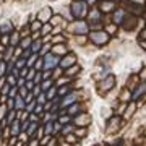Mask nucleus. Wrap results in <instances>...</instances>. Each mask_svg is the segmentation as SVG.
<instances>
[{
	"instance_id": "32",
	"label": "nucleus",
	"mask_w": 146,
	"mask_h": 146,
	"mask_svg": "<svg viewBox=\"0 0 146 146\" xmlns=\"http://www.w3.org/2000/svg\"><path fill=\"white\" fill-rule=\"evenodd\" d=\"M7 80H8V84H10V86H13V84H15V81H16V76H15V75H11V73H8Z\"/></svg>"
},
{
	"instance_id": "16",
	"label": "nucleus",
	"mask_w": 146,
	"mask_h": 146,
	"mask_svg": "<svg viewBox=\"0 0 146 146\" xmlns=\"http://www.w3.org/2000/svg\"><path fill=\"white\" fill-rule=\"evenodd\" d=\"M33 44V37H25L21 39V49H29Z\"/></svg>"
},
{
	"instance_id": "28",
	"label": "nucleus",
	"mask_w": 146,
	"mask_h": 146,
	"mask_svg": "<svg viewBox=\"0 0 146 146\" xmlns=\"http://www.w3.org/2000/svg\"><path fill=\"white\" fill-rule=\"evenodd\" d=\"M34 107H36V102H34V101H31V102H28V104H26L25 110H26V112H33V110H34Z\"/></svg>"
},
{
	"instance_id": "18",
	"label": "nucleus",
	"mask_w": 146,
	"mask_h": 146,
	"mask_svg": "<svg viewBox=\"0 0 146 146\" xmlns=\"http://www.w3.org/2000/svg\"><path fill=\"white\" fill-rule=\"evenodd\" d=\"M42 68H44V58L39 55V58L36 60V63H34V70H37V72H41Z\"/></svg>"
},
{
	"instance_id": "22",
	"label": "nucleus",
	"mask_w": 146,
	"mask_h": 146,
	"mask_svg": "<svg viewBox=\"0 0 146 146\" xmlns=\"http://www.w3.org/2000/svg\"><path fill=\"white\" fill-rule=\"evenodd\" d=\"M67 112H68V114H72V115L76 114V112H80V106H78V104H72L70 107H68Z\"/></svg>"
},
{
	"instance_id": "26",
	"label": "nucleus",
	"mask_w": 146,
	"mask_h": 146,
	"mask_svg": "<svg viewBox=\"0 0 146 146\" xmlns=\"http://www.w3.org/2000/svg\"><path fill=\"white\" fill-rule=\"evenodd\" d=\"M25 65H26V58H23V57L18 58V60L15 62V67L16 68H21V67H25Z\"/></svg>"
},
{
	"instance_id": "1",
	"label": "nucleus",
	"mask_w": 146,
	"mask_h": 146,
	"mask_svg": "<svg viewBox=\"0 0 146 146\" xmlns=\"http://www.w3.org/2000/svg\"><path fill=\"white\" fill-rule=\"evenodd\" d=\"M70 13H72L73 18H76V20H81L86 16L88 13V3L83 2V0H78V2H73L72 5H70Z\"/></svg>"
},
{
	"instance_id": "36",
	"label": "nucleus",
	"mask_w": 146,
	"mask_h": 146,
	"mask_svg": "<svg viewBox=\"0 0 146 146\" xmlns=\"http://www.w3.org/2000/svg\"><path fill=\"white\" fill-rule=\"evenodd\" d=\"M2 44L3 46H10V37H8V34H3L2 36Z\"/></svg>"
},
{
	"instance_id": "40",
	"label": "nucleus",
	"mask_w": 146,
	"mask_h": 146,
	"mask_svg": "<svg viewBox=\"0 0 146 146\" xmlns=\"http://www.w3.org/2000/svg\"><path fill=\"white\" fill-rule=\"evenodd\" d=\"M5 68H7V65H5V62H2L0 63V76H2V75H5Z\"/></svg>"
},
{
	"instance_id": "13",
	"label": "nucleus",
	"mask_w": 146,
	"mask_h": 146,
	"mask_svg": "<svg viewBox=\"0 0 146 146\" xmlns=\"http://www.w3.org/2000/svg\"><path fill=\"white\" fill-rule=\"evenodd\" d=\"M75 122H76V125H88L89 117H88V115H80V117L75 119Z\"/></svg>"
},
{
	"instance_id": "20",
	"label": "nucleus",
	"mask_w": 146,
	"mask_h": 146,
	"mask_svg": "<svg viewBox=\"0 0 146 146\" xmlns=\"http://www.w3.org/2000/svg\"><path fill=\"white\" fill-rule=\"evenodd\" d=\"M52 50H54V54H65V52H67V47H65V46H58V44H57V46L52 47Z\"/></svg>"
},
{
	"instance_id": "29",
	"label": "nucleus",
	"mask_w": 146,
	"mask_h": 146,
	"mask_svg": "<svg viewBox=\"0 0 146 146\" xmlns=\"http://www.w3.org/2000/svg\"><path fill=\"white\" fill-rule=\"evenodd\" d=\"M11 123H13V135H16V133L20 131V122H18V120H13Z\"/></svg>"
},
{
	"instance_id": "33",
	"label": "nucleus",
	"mask_w": 146,
	"mask_h": 146,
	"mask_svg": "<svg viewBox=\"0 0 146 146\" xmlns=\"http://www.w3.org/2000/svg\"><path fill=\"white\" fill-rule=\"evenodd\" d=\"M46 99H47V96L44 93H41L37 96V102H39V104H46Z\"/></svg>"
},
{
	"instance_id": "31",
	"label": "nucleus",
	"mask_w": 146,
	"mask_h": 146,
	"mask_svg": "<svg viewBox=\"0 0 146 146\" xmlns=\"http://www.w3.org/2000/svg\"><path fill=\"white\" fill-rule=\"evenodd\" d=\"M10 89H11V86H10L8 83L3 84V88H2V96H7V94L10 93Z\"/></svg>"
},
{
	"instance_id": "9",
	"label": "nucleus",
	"mask_w": 146,
	"mask_h": 146,
	"mask_svg": "<svg viewBox=\"0 0 146 146\" xmlns=\"http://www.w3.org/2000/svg\"><path fill=\"white\" fill-rule=\"evenodd\" d=\"M25 107H26L25 98H23V96H16L15 98V110H23Z\"/></svg>"
},
{
	"instance_id": "41",
	"label": "nucleus",
	"mask_w": 146,
	"mask_h": 146,
	"mask_svg": "<svg viewBox=\"0 0 146 146\" xmlns=\"http://www.w3.org/2000/svg\"><path fill=\"white\" fill-rule=\"evenodd\" d=\"M68 89H70L68 86H63V88L58 89V94H60V96H63V94H67V93H68Z\"/></svg>"
},
{
	"instance_id": "21",
	"label": "nucleus",
	"mask_w": 146,
	"mask_h": 146,
	"mask_svg": "<svg viewBox=\"0 0 146 146\" xmlns=\"http://www.w3.org/2000/svg\"><path fill=\"white\" fill-rule=\"evenodd\" d=\"M47 33H52V25L49 23V25H42L41 28V34H47Z\"/></svg>"
},
{
	"instance_id": "39",
	"label": "nucleus",
	"mask_w": 146,
	"mask_h": 146,
	"mask_svg": "<svg viewBox=\"0 0 146 146\" xmlns=\"http://www.w3.org/2000/svg\"><path fill=\"white\" fill-rule=\"evenodd\" d=\"M50 76H52V70H46V72L42 73V78L44 80H49Z\"/></svg>"
},
{
	"instance_id": "24",
	"label": "nucleus",
	"mask_w": 146,
	"mask_h": 146,
	"mask_svg": "<svg viewBox=\"0 0 146 146\" xmlns=\"http://www.w3.org/2000/svg\"><path fill=\"white\" fill-rule=\"evenodd\" d=\"M52 49V46L50 44H47V46H42L41 50H39V55H46V54H49V50Z\"/></svg>"
},
{
	"instance_id": "42",
	"label": "nucleus",
	"mask_w": 146,
	"mask_h": 146,
	"mask_svg": "<svg viewBox=\"0 0 146 146\" xmlns=\"http://www.w3.org/2000/svg\"><path fill=\"white\" fill-rule=\"evenodd\" d=\"M16 91H18L16 88H11V89H10V93H8V94H10L8 98H13V99H15V98H16Z\"/></svg>"
},
{
	"instance_id": "37",
	"label": "nucleus",
	"mask_w": 146,
	"mask_h": 146,
	"mask_svg": "<svg viewBox=\"0 0 146 146\" xmlns=\"http://www.w3.org/2000/svg\"><path fill=\"white\" fill-rule=\"evenodd\" d=\"M13 120H15V109H11L10 110V115L7 117V122H8V123H11Z\"/></svg>"
},
{
	"instance_id": "30",
	"label": "nucleus",
	"mask_w": 146,
	"mask_h": 146,
	"mask_svg": "<svg viewBox=\"0 0 146 146\" xmlns=\"http://www.w3.org/2000/svg\"><path fill=\"white\" fill-rule=\"evenodd\" d=\"M41 28H42V21H39V20L34 21V23L31 25V29H33V31H34V29H41Z\"/></svg>"
},
{
	"instance_id": "34",
	"label": "nucleus",
	"mask_w": 146,
	"mask_h": 146,
	"mask_svg": "<svg viewBox=\"0 0 146 146\" xmlns=\"http://www.w3.org/2000/svg\"><path fill=\"white\" fill-rule=\"evenodd\" d=\"M122 16H123V10H119L115 13V23H120L122 21Z\"/></svg>"
},
{
	"instance_id": "19",
	"label": "nucleus",
	"mask_w": 146,
	"mask_h": 146,
	"mask_svg": "<svg viewBox=\"0 0 146 146\" xmlns=\"http://www.w3.org/2000/svg\"><path fill=\"white\" fill-rule=\"evenodd\" d=\"M114 8V3L112 2H102L101 3V10L102 11H109V10H112Z\"/></svg>"
},
{
	"instance_id": "38",
	"label": "nucleus",
	"mask_w": 146,
	"mask_h": 146,
	"mask_svg": "<svg viewBox=\"0 0 146 146\" xmlns=\"http://www.w3.org/2000/svg\"><path fill=\"white\" fill-rule=\"evenodd\" d=\"M36 128H37V123H36V122H33L31 125H29V128H28V133H26V135H31V133L36 130Z\"/></svg>"
},
{
	"instance_id": "43",
	"label": "nucleus",
	"mask_w": 146,
	"mask_h": 146,
	"mask_svg": "<svg viewBox=\"0 0 146 146\" xmlns=\"http://www.w3.org/2000/svg\"><path fill=\"white\" fill-rule=\"evenodd\" d=\"M68 117H60V120H58V122H60V123H68Z\"/></svg>"
},
{
	"instance_id": "6",
	"label": "nucleus",
	"mask_w": 146,
	"mask_h": 146,
	"mask_svg": "<svg viewBox=\"0 0 146 146\" xmlns=\"http://www.w3.org/2000/svg\"><path fill=\"white\" fill-rule=\"evenodd\" d=\"M37 18H39V21H42V23H46V21H50V18H52V10H50L49 7L42 8V10L39 11Z\"/></svg>"
},
{
	"instance_id": "4",
	"label": "nucleus",
	"mask_w": 146,
	"mask_h": 146,
	"mask_svg": "<svg viewBox=\"0 0 146 146\" xmlns=\"http://www.w3.org/2000/svg\"><path fill=\"white\" fill-rule=\"evenodd\" d=\"M89 37H91L98 46H104L106 42H107V39H109V34L104 33V31H93L89 34Z\"/></svg>"
},
{
	"instance_id": "17",
	"label": "nucleus",
	"mask_w": 146,
	"mask_h": 146,
	"mask_svg": "<svg viewBox=\"0 0 146 146\" xmlns=\"http://www.w3.org/2000/svg\"><path fill=\"white\" fill-rule=\"evenodd\" d=\"M18 39H20V33H13V34H11V39H10V46L16 47L18 46Z\"/></svg>"
},
{
	"instance_id": "11",
	"label": "nucleus",
	"mask_w": 146,
	"mask_h": 146,
	"mask_svg": "<svg viewBox=\"0 0 146 146\" xmlns=\"http://www.w3.org/2000/svg\"><path fill=\"white\" fill-rule=\"evenodd\" d=\"M11 31H13L11 23H3V25L0 26V33H2V34H10Z\"/></svg>"
},
{
	"instance_id": "7",
	"label": "nucleus",
	"mask_w": 146,
	"mask_h": 146,
	"mask_svg": "<svg viewBox=\"0 0 146 146\" xmlns=\"http://www.w3.org/2000/svg\"><path fill=\"white\" fill-rule=\"evenodd\" d=\"M75 60H76V58H75V55H73V54H67V55H65V58H62V60H60V67H62V68L72 67L73 63H75Z\"/></svg>"
},
{
	"instance_id": "46",
	"label": "nucleus",
	"mask_w": 146,
	"mask_h": 146,
	"mask_svg": "<svg viewBox=\"0 0 146 146\" xmlns=\"http://www.w3.org/2000/svg\"><path fill=\"white\" fill-rule=\"evenodd\" d=\"M42 136V128H39V131H37V138H41Z\"/></svg>"
},
{
	"instance_id": "5",
	"label": "nucleus",
	"mask_w": 146,
	"mask_h": 146,
	"mask_svg": "<svg viewBox=\"0 0 146 146\" xmlns=\"http://www.w3.org/2000/svg\"><path fill=\"white\" fill-rule=\"evenodd\" d=\"M76 101H78V93H68L62 101V107H67V106H70V104H75Z\"/></svg>"
},
{
	"instance_id": "15",
	"label": "nucleus",
	"mask_w": 146,
	"mask_h": 146,
	"mask_svg": "<svg viewBox=\"0 0 146 146\" xmlns=\"http://www.w3.org/2000/svg\"><path fill=\"white\" fill-rule=\"evenodd\" d=\"M37 58H39V54H33L31 57H28L26 58V67L29 68V67H33V65H34V63H36V60Z\"/></svg>"
},
{
	"instance_id": "8",
	"label": "nucleus",
	"mask_w": 146,
	"mask_h": 146,
	"mask_svg": "<svg viewBox=\"0 0 146 146\" xmlns=\"http://www.w3.org/2000/svg\"><path fill=\"white\" fill-rule=\"evenodd\" d=\"M114 81H115L114 76H109L107 80H104V81H102V83L99 84V88L102 89V91H107L109 88H112V86H114Z\"/></svg>"
},
{
	"instance_id": "48",
	"label": "nucleus",
	"mask_w": 146,
	"mask_h": 146,
	"mask_svg": "<svg viewBox=\"0 0 146 146\" xmlns=\"http://www.w3.org/2000/svg\"><path fill=\"white\" fill-rule=\"evenodd\" d=\"M141 36H143V37H146V31H145V33H143V34H141Z\"/></svg>"
},
{
	"instance_id": "45",
	"label": "nucleus",
	"mask_w": 146,
	"mask_h": 146,
	"mask_svg": "<svg viewBox=\"0 0 146 146\" xmlns=\"http://www.w3.org/2000/svg\"><path fill=\"white\" fill-rule=\"evenodd\" d=\"M68 131H72V127L70 125H67L65 128H63V133H68Z\"/></svg>"
},
{
	"instance_id": "12",
	"label": "nucleus",
	"mask_w": 146,
	"mask_h": 146,
	"mask_svg": "<svg viewBox=\"0 0 146 146\" xmlns=\"http://www.w3.org/2000/svg\"><path fill=\"white\" fill-rule=\"evenodd\" d=\"M146 91V83H141L140 84V88L136 89L135 93H133V99H138V98H141V94Z\"/></svg>"
},
{
	"instance_id": "27",
	"label": "nucleus",
	"mask_w": 146,
	"mask_h": 146,
	"mask_svg": "<svg viewBox=\"0 0 146 146\" xmlns=\"http://www.w3.org/2000/svg\"><path fill=\"white\" fill-rule=\"evenodd\" d=\"M47 91H49V93H47V99H54V96L57 93V88H49Z\"/></svg>"
},
{
	"instance_id": "49",
	"label": "nucleus",
	"mask_w": 146,
	"mask_h": 146,
	"mask_svg": "<svg viewBox=\"0 0 146 146\" xmlns=\"http://www.w3.org/2000/svg\"><path fill=\"white\" fill-rule=\"evenodd\" d=\"M0 130H2V125H0Z\"/></svg>"
},
{
	"instance_id": "25",
	"label": "nucleus",
	"mask_w": 146,
	"mask_h": 146,
	"mask_svg": "<svg viewBox=\"0 0 146 146\" xmlns=\"http://www.w3.org/2000/svg\"><path fill=\"white\" fill-rule=\"evenodd\" d=\"M41 88H42V91H47L49 88H52V81H50V80H46V81H42Z\"/></svg>"
},
{
	"instance_id": "35",
	"label": "nucleus",
	"mask_w": 146,
	"mask_h": 146,
	"mask_svg": "<svg viewBox=\"0 0 146 146\" xmlns=\"http://www.w3.org/2000/svg\"><path fill=\"white\" fill-rule=\"evenodd\" d=\"M41 80H42V75L39 72H36V76H34V80H33L34 84H41Z\"/></svg>"
},
{
	"instance_id": "14",
	"label": "nucleus",
	"mask_w": 146,
	"mask_h": 146,
	"mask_svg": "<svg viewBox=\"0 0 146 146\" xmlns=\"http://www.w3.org/2000/svg\"><path fill=\"white\" fill-rule=\"evenodd\" d=\"M78 72H80V67H78V65H72V67L67 68L65 75H67V76H72V75H76Z\"/></svg>"
},
{
	"instance_id": "44",
	"label": "nucleus",
	"mask_w": 146,
	"mask_h": 146,
	"mask_svg": "<svg viewBox=\"0 0 146 146\" xmlns=\"http://www.w3.org/2000/svg\"><path fill=\"white\" fill-rule=\"evenodd\" d=\"M58 41L62 42V41H63V37H62V36H55V37H54V42H58Z\"/></svg>"
},
{
	"instance_id": "47",
	"label": "nucleus",
	"mask_w": 146,
	"mask_h": 146,
	"mask_svg": "<svg viewBox=\"0 0 146 146\" xmlns=\"http://www.w3.org/2000/svg\"><path fill=\"white\" fill-rule=\"evenodd\" d=\"M141 46H143V47L146 49V41H143V42H141Z\"/></svg>"
},
{
	"instance_id": "2",
	"label": "nucleus",
	"mask_w": 146,
	"mask_h": 146,
	"mask_svg": "<svg viewBox=\"0 0 146 146\" xmlns=\"http://www.w3.org/2000/svg\"><path fill=\"white\" fill-rule=\"evenodd\" d=\"M68 29H70V33H73V34H86L89 28L84 21L78 20V21H75V23H72Z\"/></svg>"
},
{
	"instance_id": "3",
	"label": "nucleus",
	"mask_w": 146,
	"mask_h": 146,
	"mask_svg": "<svg viewBox=\"0 0 146 146\" xmlns=\"http://www.w3.org/2000/svg\"><path fill=\"white\" fill-rule=\"evenodd\" d=\"M42 58H44V68H46V70H52L54 67L60 65V58H58L55 54H46Z\"/></svg>"
},
{
	"instance_id": "23",
	"label": "nucleus",
	"mask_w": 146,
	"mask_h": 146,
	"mask_svg": "<svg viewBox=\"0 0 146 146\" xmlns=\"http://www.w3.org/2000/svg\"><path fill=\"white\" fill-rule=\"evenodd\" d=\"M44 131H46V135H50V133H54L52 122H47V123H46V127H44Z\"/></svg>"
},
{
	"instance_id": "10",
	"label": "nucleus",
	"mask_w": 146,
	"mask_h": 146,
	"mask_svg": "<svg viewBox=\"0 0 146 146\" xmlns=\"http://www.w3.org/2000/svg\"><path fill=\"white\" fill-rule=\"evenodd\" d=\"M41 47H42V41H39V39H36V41L31 44V52L33 54H39V50H41Z\"/></svg>"
}]
</instances>
